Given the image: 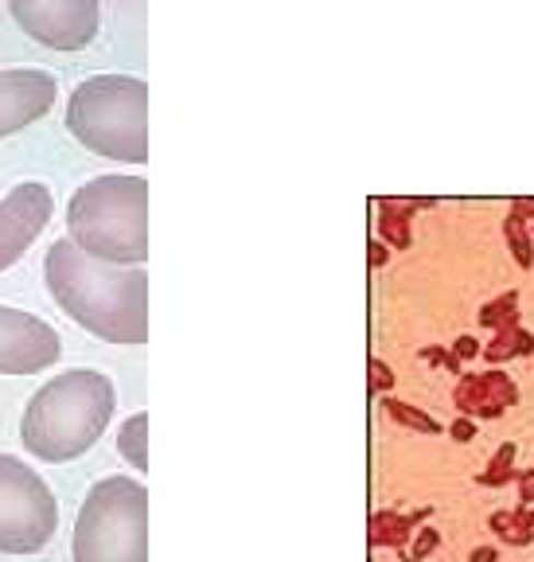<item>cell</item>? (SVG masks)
I'll return each instance as SVG.
<instances>
[{
  "label": "cell",
  "instance_id": "cell-1",
  "mask_svg": "<svg viewBox=\"0 0 534 562\" xmlns=\"http://www.w3.org/2000/svg\"><path fill=\"white\" fill-rule=\"evenodd\" d=\"M44 281L55 305L90 336L122 348L149 340V273L145 266L98 262L59 238L44 258Z\"/></svg>",
  "mask_w": 534,
  "mask_h": 562
},
{
  "label": "cell",
  "instance_id": "cell-2",
  "mask_svg": "<svg viewBox=\"0 0 534 562\" xmlns=\"http://www.w3.org/2000/svg\"><path fill=\"white\" fill-rule=\"evenodd\" d=\"M117 411V391L98 368H70L47 379L24 406L20 441L47 465L90 453Z\"/></svg>",
  "mask_w": 534,
  "mask_h": 562
},
{
  "label": "cell",
  "instance_id": "cell-3",
  "mask_svg": "<svg viewBox=\"0 0 534 562\" xmlns=\"http://www.w3.org/2000/svg\"><path fill=\"white\" fill-rule=\"evenodd\" d=\"M67 238L98 262L145 266L149 258V184L140 176H94L67 203Z\"/></svg>",
  "mask_w": 534,
  "mask_h": 562
},
{
  "label": "cell",
  "instance_id": "cell-4",
  "mask_svg": "<svg viewBox=\"0 0 534 562\" xmlns=\"http://www.w3.org/2000/svg\"><path fill=\"white\" fill-rule=\"evenodd\" d=\"M67 130L82 149L117 165L149 160V87L133 75H94L70 90Z\"/></svg>",
  "mask_w": 534,
  "mask_h": 562
},
{
  "label": "cell",
  "instance_id": "cell-5",
  "mask_svg": "<svg viewBox=\"0 0 534 562\" xmlns=\"http://www.w3.org/2000/svg\"><path fill=\"white\" fill-rule=\"evenodd\" d=\"M70 562H149V488L133 476L90 484L70 536Z\"/></svg>",
  "mask_w": 534,
  "mask_h": 562
},
{
  "label": "cell",
  "instance_id": "cell-6",
  "mask_svg": "<svg viewBox=\"0 0 534 562\" xmlns=\"http://www.w3.org/2000/svg\"><path fill=\"white\" fill-rule=\"evenodd\" d=\"M59 531V504L27 461L0 453V554H39Z\"/></svg>",
  "mask_w": 534,
  "mask_h": 562
},
{
  "label": "cell",
  "instance_id": "cell-7",
  "mask_svg": "<svg viewBox=\"0 0 534 562\" xmlns=\"http://www.w3.org/2000/svg\"><path fill=\"white\" fill-rule=\"evenodd\" d=\"M20 32L52 52H82L102 27L98 0H9Z\"/></svg>",
  "mask_w": 534,
  "mask_h": 562
},
{
  "label": "cell",
  "instance_id": "cell-8",
  "mask_svg": "<svg viewBox=\"0 0 534 562\" xmlns=\"http://www.w3.org/2000/svg\"><path fill=\"white\" fill-rule=\"evenodd\" d=\"M52 188L39 180H24V184L9 188V195L0 200V273L12 270L32 250V243L52 223Z\"/></svg>",
  "mask_w": 534,
  "mask_h": 562
},
{
  "label": "cell",
  "instance_id": "cell-9",
  "mask_svg": "<svg viewBox=\"0 0 534 562\" xmlns=\"http://www.w3.org/2000/svg\"><path fill=\"white\" fill-rule=\"evenodd\" d=\"M63 356L59 333L24 308L0 305V375H35Z\"/></svg>",
  "mask_w": 534,
  "mask_h": 562
},
{
  "label": "cell",
  "instance_id": "cell-10",
  "mask_svg": "<svg viewBox=\"0 0 534 562\" xmlns=\"http://www.w3.org/2000/svg\"><path fill=\"white\" fill-rule=\"evenodd\" d=\"M55 79L47 70H0V137L27 130L55 105Z\"/></svg>",
  "mask_w": 534,
  "mask_h": 562
},
{
  "label": "cell",
  "instance_id": "cell-11",
  "mask_svg": "<svg viewBox=\"0 0 534 562\" xmlns=\"http://www.w3.org/2000/svg\"><path fill=\"white\" fill-rule=\"evenodd\" d=\"M456 411L465 418H500L508 406L519 403V386L503 371H484V375H465L453 391Z\"/></svg>",
  "mask_w": 534,
  "mask_h": 562
},
{
  "label": "cell",
  "instance_id": "cell-12",
  "mask_svg": "<svg viewBox=\"0 0 534 562\" xmlns=\"http://www.w3.org/2000/svg\"><path fill=\"white\" fill-rule=\"evenodd\" d=\"M117 449H122V457L137 469V473L149 469V411H137L133 418L122 422V430H117Z\"/></svg>",
  "mask_w": 534,
  "mask_h": 562
},
{
  "label": "cell",
  "instance_id": "cell-13",
  "mask_svg": "<svg viewBox=\"0 0 534 562\" xmlns=\"http://www.w3.org/2000/svg\"><path fill=\"white\" fill-rule=\"evenodd\" d=\"M430 203L433 200H383V220H378V227H383L386 243L406 250V246H410V211L430 207Z\"/></svg>",
  "mask_w": 534,
  "mask_h": 562
},
{
  "label": "cell",
  "instance_id": "cell-14",
  "mask_svg": "<svg viewBox=\"0 0 534 562\" xmlns=\"http://www.w3.org/2000/svg\"><path fill=\"white\" fill-rule=\"evenodd\" d=\"M421 519H430V512L421 508L413 512V516H398V512H378L375 519H371V543H386V547H402L406 539H410V531L421 524Z\"/></svg>",
  "mask_w": 534,
  "mask_h": 562
},
{
  "label": "cell",
  "instance_id": "cell-15",
  "mask_svg": "<svg viewBox=\"0 0 534 562\" xmlns=\"http://www.w3.org/2000/svg\"><path fill=\"white\" fill-rule=\"evenodd\" d=\"M534 351V336L526 328L511 325V328H496V340L484 348L491 363H503V360H515V356H531Z\"/></svg>",
  "mask_w": 534,
  "mask_h": 562
},
{
  "label": "cell",
  "instance_id": "cell-16",
  "mask_svg": "<svg viewBox=\"0 0 534 562\" xmlns=\"http://www.w3.org/2000/svg\"><path fill=\"white\" fill-rule=\"evenodd\" d=\"M519 473H523V469H515V446L503 441V446L496 449V457L488 461V469H484L476 481L488 484V488H500V484H508V481H519Z\"/></svg>",
  "mask_w": 534,
  "mask_h": 562
},
{
  "label": "cell",
  "instance_id": "cell-17",
  "mask_svg": "<svg viewBox=\"0 0 534 562\" xmlns=\"http://www.w3.org/2000/svg\"><path fill=\"white\" fill-rule=\"evenodd\" d=\"M503 235H508V246H511V255H515V262L523 266V270H531L534 266V238H531V231H526V220H519L515 211H511L508 223H503Z\"/></svg>",
  "mask_w": 534,
  "mask_h": 562
},
{
  "label": "cell",
  "instance_id": "cell-18",
  "mask_svg": "<svg viewBox=\"0 0 534 562\" xmlns=\"http://www.w3.org/2000/svg\"><path fill=\"white\" fill-rule=\"evenodd\" d=\"M480 325L484 328H511L519 325V293H503V297L488 301L480 308Z\"/></svg>",
  "mask_w": 534,
  "mask_h": 562
},
{
  "label": "cell",
  "instance_id": "cell-19",
  "mask_svg": "<svg viewBox=\"0 0 534 562\" xmlns=\"http://www.w3.org/2000/svg\"><path fill=\"white\" fill-rule=\"evenodd\" d=\"M491 531L508 547H526L534 539V527H526L515 512H496V516H491Z\"/></svg>",
  "mask_w": 534,
  "mask_h": 562
},
{
  "label": "cell",
  "instance_id": "cell-20",
  "mask_svg": "<svg viewBox=\"0 0 534 562\" xmlns=\"http://www.w3.org/2000/svg\"><path fill=\"white\" fill-rule=\"evenodd\" d=\"M386 414L398 422V426H410V430H421V434H441V422H433L430 414L413 411V406L398 403V398H386Z\"/></svg>",
  "mask_w": 534,
  "mask_h": 562
},
{
  "label": "cell",
  "instance_id": "cell-21",
  "mask_svg": "<svg viewBox=\"0 0 534 562\" xmlns=\"http://www.w3.org/2000/svg\"><path fill=\"white\" fill-rule=\"evenodd\" d=\"M441 536L438 531H418V543H413V562H425L433 551H438Z\"/></svg>",
  "mask_w": 534,
  "mask_h": 562
},
{
  "label": "cell",
  "instance_id": "cell-22",
  "mask_svg": "<svg viewBox=\"0 0 534 562\" xmlns=\"http://www.w3.org/2000/svg\"><path fill=\"white\" fill-rule=\"evenodd\" d=\"M371 386L375 391H390L395 386V375H390V368L383 360H371Z\"/></svg>",
  "mask_w": 534,
  "mask_h": 562
},
{
  "label": "cell",
  "instance_id": "cell-23",
  "mask_svg": "<svg viewBox=\"0 0 534 562\" xmlns=\"http://www.w3.org/2000/svg\"><path fill=\"white\" fill-rule=\"evenodd\" d=\"M448 434H453L456 441H473L476 438V422L473 418H456L453 426H448Z\"/></svg>",
  "mask_w": 534,
  "mask_h": 562
},
{
  "label": "cell",
  "instance_id": "cell-24",
  "mask_svg": "<svg viewBox=\"0 0 534 562\" xmlns=\"http://www.w3.org/2000/svg\"><path fill=\"white\" fill-rule=\"evenodd\" d=\"M476 351H484V348L473 340V336H461V340L453 344V356H456V360H468V356H476Z\"/></svg>",
  "mask_w": 534,
  "mask_h": 562
},
{
  "label": "cell",
  "instance_id": "cell-25",
  "mask_svg": "<svg viewBox=\"0 0 534 562\" xmlns=\"http://www.w3.org/2000/svg\"><path fill=\"white\" fill-rule=\"evenodd\" d=\"M519 501H534V469L519 473Z\"/></svg>",
  "mask_w": 534,
  "mask_h": 562
},
{
  "label": "cell",
  "instance_id": "cell-26",
  "mask_svg": "<svg viewBox=\"0 0 534 562\" xmlns=\"http://www.w3.org/2000/svg\"><path fill=\"white\" fill-rule=\"evenodd\" d=\"M511 211H515L519 220H534V195H531V200H515V203H511Z\"/></svg>",
  "mask_w": 534,
  "mask_h": 562
},
{
  "label": "cell",
  "instance_id": "cell-27",
  "mask_svg": "<svg viewBox=\"0 0 534 562\" xmlns=\"http://www.w3.org/2000/svg\"><path fill=\"white\" fill-rule=\"evenodd\" d=\"M468 562H500V551H496V547H476Z\"/></svg>",
  "mask_w": 534,
  "mask_h": 562
},
{
  "label": "cell",
  "instance_id": "cell-28",
  "mask_svg": "<svg viewBox=\"0 0 534 562\" xmlns=\"http://www.w3.org/2000/svg\"><path fill=\"white\" fill-rule=\"evenodd\" d=\"M515 516L523 519L526 527H534V501H523V504H519V508H515Z\"/></svg>",
  "mask_w": 534,
  "mask_h": 562
},
{
  "label": "cell",
  "instance_id": "cell-29",
  "mask_svg": "<svg viewBox=\"0 0 534 562\" xmlns=\"http://www.w3.org/2000/svg\"><path fill=\"white\" fill-rule=\"evenodd\" d=\"M386 262V246L383 243H371V266H383Z\"/></svg>",
  "mask_w": 534,
  "mask_h": 562
}]
</instances>
